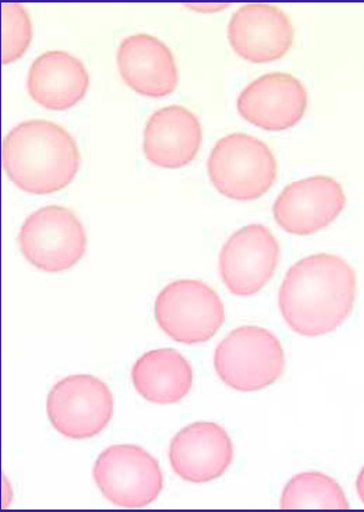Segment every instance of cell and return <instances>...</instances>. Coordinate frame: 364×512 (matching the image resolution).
<instances>
[{"mask_svg":"<svg viewBox=\"0 0 364 512\" xmlns=\"http://www.w3.org/2000/svg\"><path fill=\"white\" fill-rule=\"evenodd\" d=\"M355 270L340 256L315 254L297 261L279 291V306L286 324L296 334H330L350 316L355 305Z\"/></svg>","mask_w":364,"mask_h":512,"instance_id":"6da1fadb","label":"cell"},{"mask_svg":"<svg viewBox=\"0 0 364 512\" xmlns=\"http://www.w3.org/2000/svg\"><path fill=\"white\" fill-rule=\"evenodd\" d=\"M3 167L15 186L32 194L63 191L80 168L78 143L55 122L29 120L3 141Z\"/></svg>","mask_w":364,"mask_h":512,"instance_id":"7a4b0ae2","label":"cell"},{"mask_svg":"<svg viewBox=\"0 0 364 512\" xmlns=\"http://www.w3.org/2000/svg\"><path fill=\"white\" fill-rule=\"evenodd\" d=\"M210 182L234 201H255L274 186L278 161L265 142L246 133L227 135L217 142L208 160Z\"/></svg>","mask_w":364,"mask_h":512,"instance_id":"3957f363","label":"cell"},{"mask_svg":"<svg viewBox=\"0 0 364 512\" xmlns=\"http://www.w3.org/2000/svg\"><path fill=\"white\" fill-rule=\"evenodd\" d=\"M214 368L220 380L235 391H261L283 376V343L264 327H238L219 343Z\"/></svg>","mask_w":364,"mask_h":512,"instance_id":"277c9868","label":"cell"},{"mask_svg":"<svg viewBox=\"0 0 364 512\" xmlns=\"http://www.w3.org/2000/svg\"><path fill=\"white\" fill-rule=\"evenodd\" d=\"M158 326L173 341L198 345L213 339L225 321L222 299L201 280L173 281L157 296Z\"/></svg>","mask_w":364,"mask_h":512,"instance_id":"5b68a950","label":"cell"},{"mask_svg":"<svg viewBox=\"0 0 364 512\" xmlns=\"http://www.w3.org/2000/svg\"><path fill=\"white\" fill-rule=\"evenodd\" d=\"M20 252L30 264L46 273H61L84 258V225L71 209L48 206L30 214L18 235Z\"/></svg>","mask_w":364,"mask_h":512,"instance_id":"8992f818","label":"cell"},{"mask_svg":"<svg viewBox=\"0 0 364 512\" xmlns=\"http://www.w3.org/2000/svg\"><path fill=\"white\" fill-rule=\"evenodd\" d=\"M94 479L110 503L125 509L151 505L163 490V473L157 459L138 445H112L100 454Z\"/></svg>","mask_w":364,"mask_h":512,"instance_id":"52a82bcc","label":"cell"},{"mask_svg":"<svg viewBox=\"0 0 364 512\" xmlns=\"http://www.w3.org/2000/svg\"><path fill=\"white\" fill-rule=\"evenodd\" d=\"M46 412L51 426L64 437L90 439L109 426L114 416V396L100 378L69 376L51 388Z\"/></svg>","mask_w":364,"mask_h":512,"instance_id":"ba28073f","label":"cell"},{"mask_svg":"<svg viewBox=\"0 0 364 512\" xmlns=\"http://www.w3.org/2000/svg\"><path fill=\"white\" fill-rule=\"evenodd\" d=\"M280 253L278 239L269 228L246 225L227 240L220 252V278L234 295L258 294L273 278Z\"/></svg>","mask_w":364,"mask_h":512,"instance_id":"9c48e42d","label":"cell"},{"mask_svg":"<svg viewBox=\"0 0 364 512\" xmlns=\"http://www.w3.org/2000/svg\"><path fill=\"white\" fill-rule=\"evenodd\" d=\"M346 206V194L335 178L315 176L287 184L273 212L285 232L306 237L335 222Z\"/></svg>","mask_w":364,"mask_h":512,"instance_id":"30bf717a","label":"cell"},{"mask_svg":"<svg viewBox=\"0 0 364 512\" xmlns=\"http://www.w3.org/2000/svg\"><path fill=\"white\" fill-rule=\"evenodd\" d=\"M228 38L240 58L264 64L284 58L294 44L295 27L276 5L250 3L233 14Z\"/></svg>","mask_w":364,"mask_h":512,"instance_id":"8fae6325","label":"cell"},{"mask_svg":"<svg viewBox=\"0 0 364 512\" xmlns=\"http://www.w3.org/2000/svg\"><path fill=\"white\" fill-rule=\"evenodd\" d=\"M307 91L294 75L269 73L250 83L238 97L243 119L265 131H284L299 124L307 110Z\"/></svg>","mask_w":364,"mask_h":512,"instance_id":"7c38bea8","label":"cell"},{"mask_svg":"<svg viewBox=\"0 0 364 512\" xmlns=\"http://www.w3.org/2000/svg\"><path fill=\"white\" fill-rule=\"evenodd\" d=\"M234 448L227 430L213 422L189 424L174 435L169 462L179 478L193 484L209 483L233 463Z\"/></svg>","mask_w":364,"mask_h":512,"instance_id":"4fadbf2b","label":"cell"},{"mask_svg":"<svg viewBox=\"0 0 364 512\" xmlns=\"http://www.w3.org/2000/svg\"><path fill=\"white\" fill-rule=\"evenodd\" d=\"M203 132L201 122L187 107H162L148 120L143 152L153 165L167 170L186 167L197 157Z\"/></svg>","mask_w":364,"mask_h":512,"instance_id":"5bb4252c","label":"cell"},{"mask_svg":"<svg viewBox=\"0 0 364 512\" xmlns=\"http://www.w3.org/2000/svg\"><path fill=\"white\" fill-rule=\"evenodd\" d=\"M117 65L123 81L137 94L164 97L178 85V69L171 49L150 34L122 40Z\"/></svg>","mask_w":364,"mask_h":512,"instance_id":"9a60e30c","label":"cell"},{"mask_svg":"<svg viewBox=\"0 0 364 512\" xmlns=\"http://www.w3.org/2000/svg\"><path fill=\"white\" fill-rule=\"evenodd\" d=\"M89 85L90 76L84 63L68 51H46L30 66L29 95L48 110L71 109L84 99Z\"/></svg>","mask_w":364,"mask_h":512,"instance_id":"2e32d148","label":"cell"},{"mask_svg":"<svg viewBox=\"0 0 364 512\" xmlns=\"http://www.w3.org/2000/svg\"><path fill=\"white\" fill-rule=\"evenodd\" d=\"M136 391L148 402H181L193 387L191 363L173 348H160L138 358L132 368Z\"/></svg>","mask_w":364,"mask_h":512,"instance_id":"e0dca14e","label":"cell"},{"mask_svg":"<svg viewBox=\"0 0 364 512\" xmlns=\"http://www.w3.org/2000/svg\"><path fill=\"white\" fill-rule=\"evenodd\" d=\"M280 509L348 510L350 503L336 480L319 471H309L296 475L286 484L280 500Z\"/></svg>","mask_w":364,"mask_h":512,"instance_id":"ac0fdd59","label":"cell"},{"mask_svg":"<svg viewBox=\"0 0 364 512\" xmlns=\"http://www.w3.org/2000/svg\"><path fill=\"white\" fill-rule=\"evenodd\" d=\"M2 63L8 65L27 53L33 39V24L27 9L18 3H3Z\"/></svg>","mask_w":364,"mask_h":512,"instance_id":"d6986e66","label":"cell"}]
</instances>
